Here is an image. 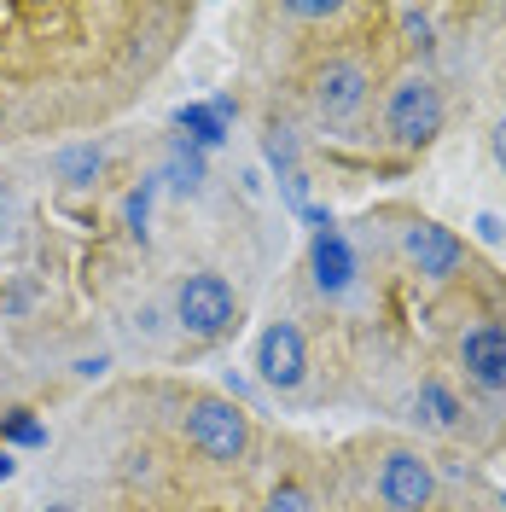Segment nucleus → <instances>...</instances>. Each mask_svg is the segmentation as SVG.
Here are the masks:
<instances>
[{"mask_svg": "<svg viewBox=\"0 0 506 512\" xmlns=\"http://www.w3.org/2000/svg\"><path fill=\"white\" fill-rule=\"evenodd\" d=\"M460 361H466L472 384H483V390H506V326H495V320L472 326V332L460 338Z\"/></svg>", "mask_w": 506, "mask_h": 512, "instance_id": "0eeeda50", "label": "nucleus"}, {"mask_svg": "<svg viewBox=\"0 0 506 512\" xmlns=\"http://www.w3.org/2000/svg\"><path fill=\"white\" fill-rule=\"evenodd\" d=\"M12 437H18V443H41V425H35V419H12Z\"/></svg>", "mask_w": 506, "mask_h": 512, "instance_id": "2eb2a0df", "label": "nucleus"}, {"mask_svg": "<svg viewBox=\"0 0 506 512\" xmlns=\"http://www.w3.org/2000/svg\"><path fill=\"white\" fill-rule=\"evenodd\" d=\"M262 512H315V501H309L297 483H285V489H274V495L262 501Z\"/></svg>", "mask_w": 506, "mask_h": 512, "instance_id": "ddd939ff", "label": "nucleus"}, {"mask_svg": "<svg viewBox=\"0 0 506 512\" xmlns=\"http://www.w3.org/2000/svg\"><path fill=\"white\" fill-rule=\"evenodd\" d=\"M349 274H355V262H349L344 239L326 227V233L315 239V280H320V291H344V286H349Z\"/></svg>", "mask_w": 506, "mask_h": 512, "instance_id": "1a4fd4ad", "label": "nucleus"}, {"mask_svg": "<svg viewBox=\"0 0 506 512\" xmlns=\"http://www.w3.org/2000/svg\"><path fill=\"white\" fill-rule=\"evenodd\" d=\"M489 146H495V163H501V169H506V117H501V123H495V134H489Z\"/></svg>", "mask_w": 506, "mask_h": 512, "instance_id": "dca6fc26", "label": "nucleus"}, {"mask_svg": "<svg viewBox=\"0 0 506 512\" xmlns=\"http://www.w3.org/2000/svg\"><path fill=\"white\" fill-rule=\"evenodd\" d=\"M0 123H6V99H0Z\"/></svg>", "mask_w": 506, "mask_h": 512, "instance_id": "6ab92c4d", "label": "nucleus"}, {"mask_svg": "<svg viewBox=\"0 0 506 512\" xmlns=\"http://www.w3.org/2000/svg\"><path fill=\"white\" fill-rule=\"evenodd\" d=\"M443 117L448 105L437 94V82H425V76H402L390 88V99H384V123H390V134L402 146H431L443 134Z\"/></svg>", "mask_w": 506, "mask_h": 512, "instance_id": "f03ea898", "label": "nucleus"}, {"mask_svg": "<svg viewBox=\"0 0 506 512\" xmlns=\"http://www.w3.org/2000/svg\"><path fill=\"white\" fill-rule=\"evenodd\" d=\"M175 320L192 338H227L239 326V297L222 274H187L175 286Z\"/></svg>", "mask_w": 506, "mask_h": 512, "instance_id": "f257e3e1", "label": "nucleus"}, {"mask_svg": "<svg viewBox=\"0 0 506 512\" xmlns=\"http://www.w3.org/2000/svg\"><path fill=\"white\" fill-rule=\"evenodd\" d=\"M367 88H373V76L361 59H326L315 76V111L326 123H349L367 105Z\"/></svg>", "mask_w": 506, "mask_h": 512, "instance_id": "20e7f679", "label": "nucleus"}, {"mask_svg": "<svg viewBox=\"0 0 506 512\" xmlns=\"http://www.w3.org/2000/svg\"><path fill=\"white\" fill-rule=\"evenodd\" d=\"M285 12H291V18H332L338 6H332V0H291Z\"/></svg>", "mask_w": 506, "mask_h": 512, "instance_id": "4468645a", "label": "nucleus"}, {"mask_svg": "<svg viewBox=\"0 0 506 512\" xmlns=\"http://www.w3.org/2000/svg\"><path fill=\"white\" fill-rule=\"evenodd\" d=\"M402 245H408V256L419 262L425 280H448V274L460 268V239H454L448 227H437V222H413Z\"/></svg>", "mask_w": 506, "mask_h": 512, "instance_id": "6e6552de", "label": "nucleus"}, {"mask_svg": "<svg viewBox=\"0 0 506 512\" xmlns=\"http://www.w3.org/2000/svg\"><path fill=\"white\" fill-rule=\"evenodd\" d=\"M181 128H192V140L216 146V140H222V111H216V105H210V111H204V105H187V111H181Z\"/></svg>", "mask_w": 506, "mask_h": 512, "instance_id": "9b49d317", "label": "nucleus"}, {"mask_svg": "<svg viewBox=\"0 0 506 512\" xmlns=\"http://www.w3.org/2000/svg\"><path fill=\"white\" fill-rule=\"evenodd\" d=\"M419 414H425V425L431 431H454L460 425V402H454V390L448 384H419Z\"/></svg>", "mask_w": 506, "mask_h": 512, "instance_id": "9d476101", "label": "nucleus"}, {"mask_svg": "<svg viewBox=\"0 0 506 512\" xmlns=\"http://www.w3.org/2000/svg\"><path fill=\"white\" fill-rule=\"evenodd\" d=\"M477 233H483V239L495 245V239H501V222H495V216H477Z\"/></svg>", "mask_w": 506, "mask_h": 512, "instance_id": "f3484780", "label": "nucleus"}, {"mask_svg": "<svg viewBox=\"0 0 506 512\" xmlns=\"http://www.w3.org/2000/svg\"><path fill=\"white\" fill-rule=\"evenodd\" d=\"M256 373L274 384V390H297L309 373V350H303V332L291 320H274L262 338H256Z\"/></svg>", "mask_w": 506, "mask_h": 512, "instance_id": "39448f33", "label": "nucleus"}, {"mask_svg": "<svg viewBox=\"0 0 506 512\" xmlns=\"http://www.w3.org/2000/svg\"><path fill=\"white\" fill-rule=\"evenodd\" d=\"M12 478V454H6V448H0V483Z\"/></svg>", "mask_w": 506, "mask_h": 512, "instance_id": "a211bd4d", "label": "nucleus"}, {"mask_svg": "<svg viewBox=\"0 0 506 512\" xmlns=\"http://www.w3.org/2000/svg\"><path fill=\"white\" fill-rule=\"evenodd\" d=\"M396 24H402L413 47H431V12L425 6H396Z\"/></svg>", "mask_w": 506, "mask_h": 512, "instance_id": "f8f14e48", "label": "nucleus"}, {"mask_svg": "<svg viewBox=\"0 0 506 512\" xmlns=\"http://www.w3.org/2000/svg\"><path fill=\"white\" fill-rule=\"evenodd\" d=\"M187 437L204 460H239L251 448V419L239 402H222V396H198L187 408Z\"/></svg>", "mask_w": 506, "mask_h": 512, "instance_id": "7ed1b4c3", "label": "nucleus"}, {"mask_svg": "<svg viewBox=\"0 0 506 512\" xmlns=\"http://www.w3.org/2000/svg\"><path fill=\"white\" fill-rule=\"evenodd\" d=\"M379 495H384V507L390 512H419V507H431L437 478H431V466H425L413 448H396V454H384Z\"/></svg>", "mask_w": 506, "mask_h": 512, "instance_id": "423d86ee", "label": "nucleus"}]
</instances>
